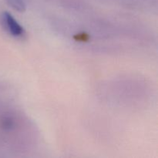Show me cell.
Here are the masks:
<instances>
[{"label": "cell", "mask_w": 158, "mask_h": 158, "mask_svg": "<svg viewBox=\"0 0 158 158\" xmlns=\"http://www.w3.org/2000/svg\"><path fill=\"white\" fill-rule=\"evenodd\" d=\"M1 24L3 29L12 36L21 38L25 35V29L16 19L7 12L1 15Z\"/></svg>", "instance_id": "1"}, {"label": "cell", "mask_w": 158, "mask_h": 158, "mask_svg": "<svg viewBox=\"0 0 158 158\" xmlns=\"http://www.w3.org/2000/svg\"><path fill=\"white\" fill-rule=\"evenodd\" d=\"M8 4L17 12H23L26 10V3L23 0H6Z\"/></svg>", "instance_id": "2"}]
</instances>
